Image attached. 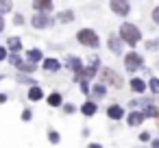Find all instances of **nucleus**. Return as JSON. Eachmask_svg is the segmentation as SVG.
<instances>
[{
    "label": "nucleus",
    "mask_w": 159,
    "mask_h": 148,
    "mask_svg": "<svg viewBox=\"0 0 159 148\" xmlns=\"http://www.w3.org/2000/svg\"><path fill=\"white\" fill-rule=\"evenodd\" d=\"M72 18H74V16H72L70 11H66V13H61V16H59V20H61V22H70Z\"/></svg>",
    "instance_id": "nucleus-16"
},
{
    "label": "nucleus",
    "mask_w": 159,
    "mask_h": 148,
    "mask_svg": "<svg viewBox=\"0 0 159 148\" xmlns=\"http://www.w3.org/2000/svg\"><path fill=\"white\" fill-rule=\"evenodd\" d=\"M131 87H133V92H144V89H146V83H144L142 78H133V81H131Z\"/></svg>",
    "instance_id": "nucleus-10"
},
{
    "label": "nucleus",
    "mask_w": 159,
    "mask_h": 148,
    "mask_svg": "<svg viewBox=\"0 0 159 148\" xmlns=\"http://www.w3.org/2000/svg\"><path fill=\"white\" fill-rule=\"evenodd\" d=\"M29 96H31V100H39V98H42V89H39V87H33V89L29 92Z\"/></svg>",
    "instance_id": "nucleus-14"
},
{
    "label": "nucleus",
    "mask_w": 159,
    "mask_h": 148,
    "mask_svg": "<svg viewBox=\"0 0 159 148\" xmlns=\"http://www.w3.org/2000/svg\"><path fill=\"white\" fill-rule=\"evenodd\" d=\"M109 46H111L113 52H120V42H118L116 37H109Z\"/></svg>",
    "instance_id": "nucleus-15"
},
{
    "label": "nucleus",
    "mask_w": 159,
    "mask_h": 148,
    "mask_svg": "<svg viewBox=\"0 0 159 148\" xmlns=\"http://www.w3.org/2000/svg\"><path fill=\"white\" fill-rule=\"evenodd\" d=\"M48 16H44V13H37L35 18H33V26L35 29H44V26H48Z\"/></svg>",
    "instance_id": "nucleus-6"
},
{
    "label": "nucleus",
    "mask_w": 159,
    "mask_h": 148,
    "mask_svg": "<svg viewBox=\"0 0 159 148\" xmlns=\"http://www.w3.org/2000/svg\"><path fill=\"white\" fill-rule=\"evenodd\" d=\"M120 37H122L126 44L135 46V44L142 39V33H139L137 26H133V24H122V26H120Z\"/></svg>",
    "instance_id": "nucleus-1"
},
{
    "label": "nucleus",
    "mask_w": 159,
    "mask_h": 148,
    "mask_svg": "<svg viewBox=\"0 0 159 148\" xmlns=\"http://www.w3.org/2000/svg\"><path fill=\"white\" fill-rule=\"evenodd\" d=\"M107 113H109V118H113V120H120L124 111H122V107H118V105H113V107H109V111H107Z\"/></svg>",
    "instance_id": "nucleus-9"
},
{
    "label": "nucleus",
    "mask_w": 159,
    "mask_h": 148,
    "mask_svg": "<svg viewBox=\"0 0 159 148\" xmlns=\"http://www.w3.org/2000/svg\"><path fill=\"white\" fill-rule=\"evenodd\" d=\"M79 42L85 44V46H89V48H96V46H98V37H96V33L89 31V29L79 31Z\"/></svg>",
    "instance_id": "nucleus-2"
},
{
    "label": "nucleus",
    "mask_w": 159,
    "mask_h": 148,
    "mask_svg": "<svg viewBox=\"0 0 159 148\" xmlns=\"http://www.w3.org/2000/svg\"><path fill=\"white\" fill-rule=\"evenodd\" d=\"M142 120H144V113H139V111H133V113L129 115V124H131V126L142 124Z\"/></svg>",
    "instance_id": "nucleus-8"
},
{
    "label": "nucleus",
    "mask_w": 159,
    "mask_h": 148,
    "mask_svg": "<svg viewBox=\"0 0 159 148\" xmlns=\"http://www.w3.org/2000/svg\"><path fill=\"white\" fill-rule=\"evenodd\" d=\"M94 92H96V96H102V94H105V87H102V85H98Z\"/></svg>",
    "instance_id": "nucleus-21"
},
{
    "label": "nucleus",
    "mask_w": 159,
    "mask_h": 148,
    "mask_svg": "<svg viewBox=\"0 0 159 148\" xmlns=\"http://www.w3.org/2000/svg\"><path fill=\"white\" fill-rule=\"evenodd\" d=\"M9 46H11V50H20V39H9Z\"/></svg>",
    "instance_id": "nucleus-17"
},
{
    "label": "nucleus",
    "mask_w": 159,
    "mask_h": 148,
    "mask_svg": "<svg viewBox=\"0 0 159 148\" xmlns=\"http://www.w3.org/2000/svg\"><path fill=\"white\" fill-rule=\"evenodd\" d=\"M148 137H150L148 133H142V135H139V139H142V141H148Z\"/></svg>",
    "instance_id": "nucleus-24"
},
{
    "label": "nucleus",
    "mask_w": 159,
    "mask_h": 148,
    "mask_svg": "<svg viewBox=\"0 0 159 148\" xmlns=\"http://www.w3.org/2000/svg\"><path fill=\"white\" fill-rule=\"evenodd\" d=\"M33 7H35L37 11H50V7H52V0H35V2H33Z\"/></svg>",
    "instance_id": "nucleus-7"
},
{
    "label": "nucleus",
    "mask_w": 159,
    "mask_h": 148,
    "mask_svg": "<svg viewBox=\"0 0 159 148\" xmlns=\"http://www.w3.org/2000/svg\"><path fill=\"white\" fill-rule=\"evenodd\" d=\"M48 102H50L52 107H59V105H61V96H59V94H50V96H48Z\"/></svg>",
    "instance_id": "nucleus-13"
},
{
    "label": "nucleus",
    "mask_w": 159,
    "mask_h": 148,
    "mask_svg": "<svg viewBox=\"0 0 159 148\" xmlns=\"http://www.w3.org/2000/svg\"><path fill=\"white\" fill-rule=\"evenodd\" d=\"M50 141H55V144H57V141H59V135H57V133H50Z\"/></svg>",
    "instance_id": "nucleus-23"
},
{
    "label": "nucleus",
    "mask_w": 159,
    "mask_h": 148,
    "mask_svg": "<svg viewBox=\"0 0 159 148\" xmlns=\"http://www.w3.org/2000/svg\"><path fill=\"white\" fill-rule=\"evenodd\" d=\"M44 68L50 70V72H55V70H59V63H57L55 59H46V61H44Z\"/></svg>",
    "instance_id": "nucleus-11"
},
{
    "label": "nucleus",
    "mask_w": 159,
    "mask_h": 148,
    "mask_svg": "<svg viewBox=\"0 0 159 148\" xmlns=\"http://www.w3.org/2000/svg\"><path fill=\"white\" fill-rule=\"evenodd\" d=\"M39 57H42V55H39V50H33V52H29V59H31V61H39Z\"/></svg>",
    "instance_id": "nucleus-19"
},
{
    "label": "nucleus",
    "mask_w": 159,
    "mask_h": 148,
    "mask_svg": "<svg viewBox=\"0 0 159 148\" xmlns=\"http://www.w3.org/2000/svg\"><path fill=\"white\" fill-rule=\"evenodd\" d=\"M150 89H152L155 94H159V78H152V81H150Z\"/></svg>",
    "instance_id": "nucleus-18"
},
{
    "label": "nucleus",
    "mask_w": 159,
    "mask_h": 148,
    "mask_svg": "<svg viewBox=\"0 0 159 148\" xmlns=\"http://www.w3.org/2000/svg\"><path fill=\"white\" fill-rule=\"evenodd\" d=\"M124 65H126V70H129V72H133V70H137V68L142 65V57H139V55H135V52H131V55H126V57H124Z\"/></svg>",
    "instance_id": "nucleus-4"
},
{
    "label": "nucleus",
    "mask_w": 159,
    "mask_h": 148,
    "mask_svg": "<svg viewBox=\"0 0 159 148\" xmlns=\"http://www.w3.org/2000/svg\"><path fill=\"white\" fill-rule=\"evenodd\" d=\"M0 11H9V2H7V0H2V2H0Z\"/></svg>",
    "instance_id": "nucleus-20"
},
{
    "label": "nucleus",
    "mask_w": 159,
    "mask_h": 148,
    "mask_svg": "<svg viewBox=\"0 0 159 148\" xmlns=\"http://www.w3.org/2000/svg\"><path fill=\"white\" fill-rule=\"evenodd\" d=\"M5 57H7V52H5V48H0V61H2Z\"/></svg>",
    "instance_id": "nucleus-25"
},
{
    "label": "nucleus",
    "mask_w": 159,
    "mask_h": 148,
    "mask_svg": "<svg viewBox=\"0 0 159 148\" xmlns=\"http://www.w3.org/2000/svg\"><path fill=\"white\" fill-rule=\"evenodd\" d=\"M83 113H85V115H94V113H96V105H94V102H85V105H83Z\"/></svg>",
    "instance_id": "nucleus-12"
},
{
    "label": "nucleus",
    "mask_w": 159,
    "mask_h": 148,
    "mask_svg": "<svg viewBox=\"0 0 159 148\" xmlns=\"http://www.w3.org/2000/svg\"><path fill=\"white\" fill-rule=\"evenodd\" d=\"M5 29V22H2V18H0V31H2Z\"/></svg>",
    "instance_id": "nucleus-26"
},
{
    "label": "nucleus",
    "mask_w": 159,
    "mask_h": 148,
    "mask_svg": "<svg viewBox=\"0 0 159 148\" xmlns=\"http://www.w3.org/2000/svg\"><path fill=\"white\" fill-rule=\"evenodd\" d=\"M100 78H102L105 83H109V85H116V87H120V85H122L120 74H116V72H113V70H109V68L100 72Z\"/></svg>",
    "instance_id": "nucleus-3"
},
{
    "label": "nucleus",
    "mask_w": 159,
    "mask_h": 148,
    "mask_svg": "<svg viewBox=\"0 0 159 148\" xmlns=\"http://www.w3.org/2000/svg\"><path fill=\"white\" fill-rule=\"evenodd\" d=\"M111 9L118 16H126L131 7H129V0H111Z\"/></svg>",
    "instance_id": "nucleus-5"
},
{
    "label": "nucleus",
    "mask_w": 159,
    "mask_h": 148,
    "mask_svg": "<svg viewBox=\"0 0 159 148\" xmlns=\"http://www.w3.org/2000/svg\"><path fill=\"white\" fill-rule=\"evenodd\" d=\"M152 20H155V22H157V24H159V7H157V9H155V11H152Z\"/></svg>",
    "instance_id": "nucleus-22"
}]
</instances>
